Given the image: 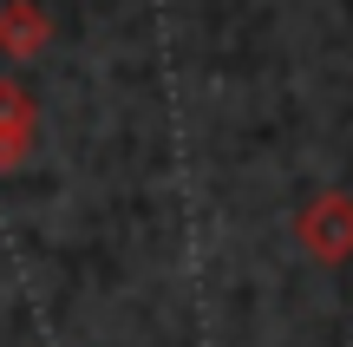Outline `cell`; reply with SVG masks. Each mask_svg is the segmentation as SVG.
<instances>
[{"instance_id":"cell-2","label":"cell","mask_w":353,"mask_h":347,"mask_svg":"<svg viewBox=\"0 0 353 347\" xmlns=\"http://www.w3.org/2000/svg\"><path fill=\"white\" fill-rule=\"evenodd\" d=\"M33 131H39L33 99H26L13 79H0V170H20V164H26V151H33Z\"/></svg>"},{"instance_id":"cell-3","label":"cell","mask_w":353,"mask_h":347,"mask_svg":"<svg viewBox=\"0 0 353 347\" xmlns=\"http://www.w3.org/2000/svg\"><path fill=\"white\" fill-rule=\"evenodd\" d=\"M46 39H52V20L33 0H7L0 7V52L7 59H33V52H46Z\"/></svg>"},{"instance_id":"cell-1","label":"cell","mask_w":353,"mask_h":347,"mask_svg":"<svg viewBox=\"0 0 353 347\" xmlns=\"http://www.w3.org/2000/svg\"><path fill=\"white\" fill-rule=\"evenodd\" d=\"M301 249L314 262H347L353 256V197L347 190H321L314 204L301 210Z\"/></svg>"}]
</instances>
